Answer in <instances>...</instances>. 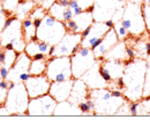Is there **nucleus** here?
Masks as SVG:
<instances>
[{
  "label": "nucleus",
  "mask_w": 150,
  "mask_h": 135,
  "mask_svg": "<svg viewBox=\"0 0 150 135\" xmlns=\"http://www.w3.org/2000/svg\"><path fill=\"white\" fill-rule=\"evenodd\" d=\"M146 69H147V60L142 58H134L126 62L125 71L121 76L125 84L122 94L124 97L129 102H135L142 98Z\"/></svg>",
  "instance_id": "f257e3e1"
},
{
  "label": "nucleus",
  "mask_w": 150,
  "mask_h": 135,
  "mask_svg": "<svg viewBox=\"0 0 150 135\" xmlns=\"http://www.w3.org/2000/svg\"><path fill=\"white\" fill-rule=\"evenodd\" d=\"M88 98L94 103V116H114L125 97H115L109 88L90 89Z\"/></svg>",
  "instance_id": "f03ea898"
},
{
  "label": "nucleus",
  "mask_w": 150,
  "mask_h": 135,
  "mask_svg": "<svg viewBox=\"0 0 150 135\" xmlns=\"http://www.w3.org/2000/svg\"><path fill=\"white\" fill-rule=\"evenodd\" d=\"M30 97L23 82L8 83V94L5 102V107L9 116H28V104Z\"/></svg>",
  "instance_id": "7ed1b4c3"
},
{
  "label": "nucleus",
  "mask_w": 150,
  "mask_h": 135,
  "mask_svg": "<svg viewBox=\"0 0 150 135\" xmlns=\"http://www.w3.org/2000/svg\"><path fill=\"white\" fill-rule=\"evenodd\" d=\"M141 5L142 4L127 0L126 5L124 6L122 18L120 20L124 28L133 37H140L141 35H143L147 31L144 20L142 16Z\"/></svg>",
  "instance_id": "20e7f679"
},
{
  "label": "nucleus",
  "mask_w": 150,
  "mask_h": 135,
  "mask_svg": "<svg viewBox=\"0 0 150 135\" xmlns=\"http://www.w3.org/2000/svg\"><path fill=\"white\" fill-rule=\"evenodd\" d=\"M66 33L67 29L64 21H58L46 14L36 29V37L38 40L46 42L50 45H56L62 39Z\"/></svg>",
  "instance_id": "39448f33"
},
{
  "label": "nucleus",
  "mask_w": 150,
  "mask_h": 135,
  "mask_svg": "<svg viewBox=\"0 0 150 135\" xmlns=\"http://www.w3.org/2000/svg\"><path fill=\"white\" fill-rule=\"evenodd\" d=\"M7 44H12L14 50L20 53L24 51L25 40L23 37V30H22V21L19 20L15 15H9L5 28L0 33V45L4 47Z\"/></svg>",
  "instance_id": "423d86ee"
},
{
  "label": "nucleus",
  "mask_w": 150,
  "mask_h": 135,
  "mask_svg": "<svg viewBox=\"0 0 150 135\" xmlns=\"http://www.w3.org/2000/svg\"><path fill=\"white\" fill-rule=\"evenodd\" d=\"M45 75L51 82L73 78L71 57H50V58H47Z\"/></svg>",
  "instance_id": "0eeeda50"
},
{
  "label": "nucleus",
  "mask_w": 150,
  "mask_h": 135,
  "mask_svg": "<svg viewBox=\"0 0 150 135\" xmlns=\"http://www.w3.org/2000/svg\"><path fill=\"white\" fill-rule=\"evenodd\" d=\"M81 40H82L81 33L67 31L58 44L52 45L49 58L50 57H71L72 54L76 53L81 47Z\"/></svg>",
  "instance_id": "6e6552de"
},
{
  "label": "nucleus",
  "mask_w": 150,
  "mask_h": 135,
  "mask_svg": "<svg viewBox=\"0 0 150 135\" xmlns=\"http://www.w3.org/2000/svg\"><path fill=\"white\" fill-rule=\"evenodd\" d=\"M97 59L91 49L81 46L79 51L71 56V65H72V75L73 78H80L87 71H89Z\"/></svg>",
  "instance_id": "1a4fd4ad"
},
{
  "label": "nucleus",
  "mask_w": 150,
  "mask_h": 135,
  "mask_svg": "<svg viewBox=\"0 0 150 135\" xmlns=\"http://www.w3.org/2000/svg\"><path fill=\"white\" fill-rule=\"evenodd\" d=\"M57 100L50 94L29 99L28 116L30 117H51L53 116Z\"/></svg>",
  "instance_id": "9d476101"
},
{
  "label": "nucleus",
  "mask_w": 150,
  "mask_h": 135,
  "mask_svg": "<svg viewBox=\"0 0 150 135\" xmlns=\"http://www.w3.org/2000/svg\"><path fill=\"white\" fill-rule=\"evenodd\" d=\"M30 62H31V58L24 51L20 52L14 65L9 68L6 80L13 83L24 82L28 77H30V73H29Z\"/></svg>",
  "instance_id": "9b49d317"
},
{
  "label": "nucleus",
  "mask_w": 150,
  "mask_h": 135,
  "mask_svg": "<svg viewBox=\"0 0 150 135\" xmlns=\"http://www.w3.org/2000/svg\"><path fill=\"white\" fill-rule=\"evenodd\" d=\"M124 6L125 5L120 4L118 0H95L93 9L94 21L106 22L112 19V15L118 8Z\"/></svg>",
  "instance_id": "f8f14e48"
},
{
  "label": "nucleus",
  "mask_w": 150,
  "mask_h": 135,
  "mask_svg": "<svg viewBox=\"0 0 150 135\" xmlns=\"http://www.w3.org/2000/svg\"><path fill=\"white\" fill-rule=\"evenodd\" d=\"M23 83L25 86L29 97L35 98V97L49 94L51 81L47 78L45 74H42V75H36V76L30 75V77H28Z\"/></svg>",
  "instance_id": "ddd939ff"
},
{
  "label": "nucleus",
  "mask_w": 150,
  "mask_h": 135,
  "mask_svg": "<svg viewBox=\"0 0 150 135\" xmlns=\"http://www.w3.org/2000/svg\"><path fill=\"white\" fill-rule=\"evenodd\" d=\"M109 28L105 22H97L94 21L93 24L89 27V34L86 37H82L81 40V46L83 47H89L94 50L95 47L99 44L100 39L104 37V35L109 31Z\"/></svg>",
  "instance_id": "4468645a"
},
{
  "label": "nucleus",
  "mask_w": 150,
  "mask_h": 135,
  "mask_svg": "<svg viewBox=\"0 0 150 135\" xmlns=\"http://www.w3.org/2000/svg\"><path fill=\"white\" fill-rule=\"evenodd\" d=\"M102 60H97L95 62V65L87 71L80 78H82L86 84L88 86L89 89H98V88H109V83L102 77L99 73V65H100Z\"/></svg>",
  "instance_id": "2eb2a0df"
},
{
  "label": "nucleus",
  "mask_w": 150,
  "mask_h": 135,
  "mask_svg": "<svg viewBox=\"0 0 150 135\" xmlns=\"http://www.w3.org/2000/svg\"><path fill=\"white\" fill-rule=\"evenodd\" d=\"M73 83H74V78H68V80H65V81L51 82L49 94L56 99L57 103L66 100V99L69 98Z\"/></svg>",
  "instance_id": "dca6fc26"
},
{
  "label": "nucleus",
  "mask_w": 150,
  "mask_h": 135,
  "mask_svg": "<svg viewBox=\"0 0 150 135\" xmlns=\"http://www.w3.org/2000/svg\"><path fill=\"white\" fill-rule=\"evenodd\" d=\"M118 42H119V39L117 37V34H115L114 29L113 28L109 29V31L104 35L103 38L100 39L99 44L93 50V52H94L95 54V58L97 59V60H103L105 53L112 47L113 45H115Z\"/></svg>",
  "instance_id": "f3484780"
},
{
  "label": "nucleus",
  "mask_w": 150,
  "mask_h": 135,
  "mask_svg": "<svg viewBox=\"0 0 150 135\" xmlns=\"http://www.w3.org/2000/svg\"><path fill=\"white\" fill-rule=\"evenodd\" d=\"M89 88L86 84V82L82 78H74V83L72 87V91L69 95V100L80 104L81 102H84L88 99V95H89Z\"/></svg>",
  "instance_id": "a211bd4d"
},
{
  "label": "nucleus",
  "mask_w": 150,
  "mask_h": 135,
  "mask_svg": "<svg viewBox=\"0 0 150 135\" xmlns=\"http://www.w3.org/2000/svg\"><path fill=\"white\" fill-rule=\"evenodd\" d=\"M53 116H83L79 104L71 102L69 99L58 102L53 112Z\"/></svg>",
  "instance_id": "6ab92c4d"
},
{
  "label": "nucleus",
  "mask_w": 150,
  "mask_h": 135,
  "mask_svg": "<svg viewBox=\"0 0 150 135\" xmlns=\"http://www.w3.org/2000/svg\"><path fill=\"white\" fill-rule=\"evenodd\" d=\"M126 46L127 44L125 43V40H119L105 53L103 60H120V61L127 62L129 59L126 53Z\"/></svg>",
  "instance_id": "aec40b11"
},
{
  "label": "nucleus",
  "mask_w": 150,
  "mask_h": 135,
  "mask_svg": "<svg viewBox=\"0 0 150 135\" xmlns=\"http://www.w3.org/2000/svg\"><path fill=\"white\" fill-rule=\"evenodd\" d=\"M100 65L108 71V73L110 74V76L113 81L115 78H119V77L122 76L126 62L120 61V60H102Z\"/></svg>",
  "instance_id": "412c9836"
},
{
  "label": "nucleus",
  "mask_w": 150,
  "mask_h": 135,
  "mask_svg": "<svg viewBox=\"0 0 150 135\" xmlns=\"http://www.w3.org/2000/svg\"><path fill=\"white\" fill-rule=\"evenodd\" d=\"M36 6H37V1H35V0H21L14 15L19 20L23 21L27 18H29V15L31 14V12L34 11V8Z\"/></svg>",
  "instance_id": "4be33fe9"
},
{
  "label": "nucleus",
  "mask_w": 150,
  "mask_h": 135,
  "mask_svg": "<svg viewBox=\"0 0 150 135\" xmlns=\"http://www.w3.org/2000/svg\"><path fill=\"white\" fill-rule=\"evenodd\" d=\"M73 20L75 21L77 28H79V33H82L83 30H86L87 28H89L93 22H94V16L93 13L89 11H82L80 14L74 15Z\"/></svg>",
  "instance_id": "5701e85b"
},
{
  "label": "nucleus",
  "mask_w": 150,
  "mask_h": 135,
  "mask_svg": "<svg viewBox=\"0 0 150 135\" xmlns=\"http://www.w3.org/2000/svg\"><path fill=\"white\" fill-rule=\"evenodd\" d=\"M22 30H23V37L25 43L34 39L36 40V27L34 25V21L30 18H27L25 20L22 21Z\"/></svg>",
  "instance_id": "b1692460"
},
{
  "label": "nucleus",
  "mask_w": 150,
  "mask_h": 135,
  "mask_svg": "<svg viewBox=\"0 0 150 135\" xmlns=\"http://www.w3.org/2000/svg\"><path fill=\"white\" fill-rule=\"evenodd\" d=\"M46 60H47V59H31L30 67H29V73H30V75L36 76V75L45 74Z\"/></svg>",
  "instance_id": "393cba45"
},
{
  "label": "nucleus",
  "mask_w": 150,
  "mask_h": 135,
  "mask_svg": "<svg viewBox=\"0 0 150 135\" xmlns=\"http://www.w3.org/2000/svg\"><path fill=\"white\" fill-rule=\"evenodd\" d=\"M67 7H64L62 5H60L58 1H56L49 9H47V14L51 15L52 18H54L58 21H64V13L66 11Z\"/></svg>",
  "instance_id": "a878e982"
},
{
  "label": "nucleus",
  "mask_w": 150,
  "mask_h": 135,
  "mask_svg": "<svg viewBox=\"0 0 150 135\" xmlns=\"http://www.w3.org/2000/svg\"><path fill=\"white\" fill-rule=\"evenodd\" d=\"M4 50H5V57H4V61L1 62L0 66L7 68L9 71V68L14 65V62H15V60L18 58V54L19 53L15 50H13V49L12 50H7V49L4 47Z\"/></svg>",
  "instance_id": "bb28decb"
},
{
  "label": "nucleus",
  "mask_w": 150,
  "mask_h": 135,
  "mask_svg": "<svg viewBox=\"0 0 150 135\" xmlns=\"http://www.w3.org/2000/svg\"><path fill=\"white\" fill-rule=\"evenodd\" d=\"M24 52L31 59L34 58L37 53H40L39 52V40L38 39H36V40L31 39V40L27 42L25 46H24Z\"/></svg>",
  "instance_id": "cd10ccee"
},
{
  "label": "nucleus",
  "mask_w": 150,
  "mask_h": 135,
  "mask_svg": "<svg viewBox=\"0 0 150 135\" xmlns=\"http://www.w3.org/2000/svg\"><path fill=\"white\" fill-rule=\"evenodd\" d=\"M21 0H1V6L8 15H14Z\"/></svg>",
  "instance_id": "c85d7f7f"
},
{
  "label": "nucleus",
  "mask_w": 150,
  "mask_h": 135,
  "mask_svg": "<svg viewBox=\"0 0 150 135\" xmlns=\"http://www.w3.org/2000/svg\"><path fill=\"white\" fill-rule=\"evenodd\" d=\"M113 29H114V31H115V34H117V37H118L119 40H126V39L128 38L129 34H128V31L124 28V25L121 24L120 21H118V22L114 23Z\"/></svg>",
  "instance_id": "c756f323"
},
{
  "label": "nucleus",
  "mask_w": 150,
  "mask_h": 135,
  "mask_svg": "<svg viewBox=\"0 0 150 135\" xmlns=\"http://www.w3.org/2000/svg\"><path fill=\"white\" fill-rule=\"evenodd\" d=\"M150 95V61H147V69L144 77V86H143V94L142 98L148 97Z\"/></svg>",
  "instance_id": "7c9ffc66"
},
{
  "label": "nucleus",
  "mask_w": 150,
  "mask_h": 135,
  "mask_svg": "<svg viewBox=\"0 0 150 135\" xmlns=\"http://www.w3.org/2000/svg\"><path fill=\"white\" fill-rule=\"evenodd\" d=\"M8 81L6 78L0 81V105H4L8 94Z\"/></svg>",
  "instance_id": "2f4dec72"
},
{
  "label": "nucleus",
  "mask_w": 150,
  "mask_h": 135,
  "mask_svg": "<svg viewBox=\"0 0 150 135\" xmlns=\"http://www.w3.org/2000/svg\"><path fill=\"white\" fill-rule=\"evenodd\" d=\"M141 11H142V16L144 20V24H146V29L147 31L150 33V6L146 5L142 2L141 5Z\"/></svg>",
  "instance_id": "473e14b6"
},
{
  "label": "nucleus",
  "mask_w": 150,
  "mask_h": 135,
  "mask_svg": "<svg viewBox=\"0 0 150 135\" xmlns=\"http://www.w3.org/2000/svg\"><path fill=\"white\" fill-rule=\"evenodd\" d=\"M46 14H47V11L37 5V6L34 8V11L31 12V14L29 15V18L33 20V21H34V20H42Z\"/></svg>",
  "instance_id": "72a5a7b5"
},
{
  "label": "nucleus",
  "mask_w": 150,
  "mask_h": 135,
  "mask_svg": "<svg viewBox=\"0 0 150 135\" xmlns=\"http://www.w3.org/2000/svg\"><path fill=\"white\" fill-rule=\"evenodd\" d=\"M129 104H131V102L128 99H125V102L120 105V107L117 110V112H115L114 116H131Z\"/></svg>",
  "instance_id": "f704fd0d"
},
{
  "label": "nucleus",
  "mask_w": 150,
  "mask_h": 135,
  "mask_svg": "<svg viewBox=\"0 0 150 135\" xmlns=\"http://www.w3.org/2000/svg\"><path fill=\"white\" fill-rule=\"evenodd\" d=\"M51 47H52V45H50L49 43L39 40V52H40V53H43V54H45L47 58H49V54H50V50H51Z\"/></svg>",
  "instance_id": "c9c22d12"
},
{
  "label": "nucleus",
  "mask_w": 150,
  "mask_h": 135,
  "mask_svg": "<svg viewBox=\"0 0 150 135\" xmlns=\"http://www.w3.org/2000/svg\"><path fill=\"white\" fill-rule=\"evenodd\" d=\"M79 106H80V110H81V112H82L83 116H84V115H94V112H93V110L90 109V106H89V104H88L87 100L81 102V103L79 104Z\"/></svg>",
  "instance_id": "e433bc0d"
},
{
  "label": "nucleus",
  "mask_w": 150,
  "mask_h": 135,
  "mask_svg": "<svg viewBox=\"0 0 150 135\" xmlns=\"http://www.w3.org/2000/svg\"><path fill=\"white\" fill-rule=\"evenodd\" d=\"M76 2L82 11H87L89 7L94 6L95 0H76Z\"/></svg>",
  "instance_id": "4c0bfd02"
},
{
  "label": "nucleus",
  "mask_w": 150,
  "mask_h": 135,
  "mask_svg": "<svg viewBox=\"0 0 150 135\" xmlns=\"http://www.w3.org/2000/svg\"><path fill=\"white\" fill-rule=\"evenodd\" d=\"M9 15L4 11L2 6H1V2H0V33L2 31V29L5 28V23H6V20Z\"/></svg>",
  "instance_id": "58836bf2"
},
{
  "label": "nucleus",
  "mask_w": 150,
  "mask_h": 135,
  "mask_svg": "<svg viewBox=\"0 0 150 135\" xmlns=\"http://www.w3.org/2000/svg\"><path fill=\"white\" fill-rule=\"evenodd\" d=\"M65 24H66L67 31H71V33H79V28H77V25H76V23H75V21L73 19L67 21V22H65Z\"/></svg>",
  "instance_id": "ea45409f"
},
{
  "label": "nucleus",
  "mask_w": 150,
  "mask_h": 135,
  "mask_svg": "<svg viewBox=\"0 0 150 135\" xmlns=\"http://www.w3.org/2000/svg\"><path fill=\"white\" fill-rule=\"evenodd\" d=\"M56 1L57 0H37V5L47 11V9L56 2Z\"/></svg>",
  "instance_id": "a19ab883"
},
{
  "label": "nucleus",
  "mask_w": 150,
  "mask_h": 135,
  "mask_svg": "<svg viewBox=\"0 0 150 135\" xmlns=\"http://www.w3.org/2000/svg\"><path fill=\"white\" fill-rule=\"evenodd\" d=\"M68 7H69V8H72V11H73L74 15H77V14H80V13L82 12V9L79 7V5H77L76 0H71V1H69Z\"/></svg>",
  "instance_id": "79ce46f5"
},
{
  "label": "nucleus",
  "mask_w": 150,
  "mask_h": 135,
  "mask_svg": "<svg viewBox=\"0 0 150 135\" xmlns=\"http://www.w3.org/2000/svg\"><path fill=\"white\" fill-rule=\"evenodd\" d=\"M129 110H131V116H137V112H139V100L131 102Z\"/></svg>",
  "instance_id": "37998d69"
},
{
  "label": "nucleus",
  "mask_w": 150,
  "mask_h": 135,
  "mask_svg": "<svg viewBox=\"0 0 150 135\" xmlns=\"http://www.w3.org/2000/svg\"><path fill=\"white\" fill-rule=\"evenodd\" d=\"M73 18H74V13H73L72 8L67 7L66 11H65V13H64V22H67V21L72 20Z\"/></svg>",
  "instance_id": "c03bdc74"
},
{
  "label": "nucleus",
  "mask_w": 150,
  "mask_h": 135,
  "mask_svg": "<svg viewBox=\"0 0 150 135\" xmlns=\"http://www.w3.org/2000/svg\"><path fill=\"white\" fill-rule=\"evenodd\" d=\"M0 116H9V112L5 107V105H0Z\"/></svg>",
  "instance_id": "a18cd8bd"
},
{
  "label": "nucleus",
  "mask_w": 150,
  "mask_h": 135,
  "mask_svg": "<svg viewBox=\"0 0 150 135\" xmlns=\"http://www.w3.org/2000/svg\"><path fill=\"white\" fill-rule=\"evenodd\" d=\"M60 5H62L64 7H68V5H69V0H57Z\"/></svg>",
  "instance_id": "49530a36"
},
{
  "label": "nucleus",
  "mask_w": 150,
  "mask_h": 135,
  "mask_svg": "<svg viewBox=\"0 0 150 135\" xmlns=\"http://www.w3.org/2000/svg\"><path fill=\"white\" fill-rule=\"evenodd\" d=\"M144 99H150V95L148 97H144Z\"/></svg>",
  "instance_id": "de8ad7c7"
},
{
  "label": "nucleus",
  "mask_w": 150,
  "mask_h": 135,
  "mask_svg": "<svg viewBox=\"0 0 150 135\" xmlns=\"http://www.w3.org/2000/svg\"><path fill=\"white\" fill-rule=\"evenodd\" d=\"M1 80H2V78H1V75H0V81H1Z\"/></svg>",
  "instance_id": "09e8293b"
},
{
  "label": "nucleus",
  "mask_w": 150,
  "mask_h": 135,
  "mask_svg": "<svg viewBox=\"0 0 150 135\" xmlns=\"http://www.w3.org/2000/svg\"><path fill=\"white\" fill-rule=\"evenodd\" d=\"M0 49H1V45H0Z\"/></svg>",
  "instance_id": "8fccbe9b"
},
{
  "label": "nucleus",
  "mask_w": 150,
  "mask_h": 135,
  "mask_svg": "<svg viewBox=\"0 0 150 135\" xmlns=\"http://www.w3.org/2000/svg\"><path fill=\"white\" fill-rule=\"evenodd\" d=\"M0 2H1V0H0Z\"/></svg>",
  "instance_id": "3c124183"
},
{
  "label": "nucleus",
  "mask_w": 150,
  "mask_h": 135,
  "mask_svg": "<svg viewBox=\"0 0 150 135\" xmlns=\"http://www.w3.org/2000/svg\"><path fill=\"white\" fill-rule=\"evenodd\" d=\"M69 1H71V0H69Z\"/></svg>",
  "instance_id": "603ef678"
}]
</instances>
